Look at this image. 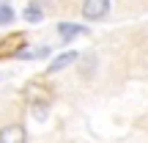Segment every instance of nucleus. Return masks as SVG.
Segmentation results:
<instances>
[{
	"label": "nucleus",
	"mask_w": 148,
	"mask_h": 143,
	"mask_svg": "<svg viewBox=\"0 0 148 143\" xmlns=\"http://www.w3.org/2000/svg\"><path fill=\"white\" fill-rule=\"evenodd\" d=\"M110 11V0H85L82 3V17L85 19H104Z\"/></svg>",
	"instance_id": "nucleus-1"
},
{
	"label": "nucleus",
	"mask_w": 148,
	"mask_h": 143,
	"mask_svg": "<svg viewBox=\"0 0 148 143\" xmlns=\"http://www.w3.org/2000/svg\"><path fill=\"white\" fill-rule=\"evenodd\" d=\"M25 140H27L25 127H19V124H8L0 129V143H25Z\"/></svg>",
	"instance_id": "nucleus-2"
},
{
	"label": "nucleus",
	"mask_w": 148,
	"mask_h": 143,
	"mask_svg": "<svg viewBox=\"0 0 148 143\" xmlns=\"http://www.w3.org/2000/svg\"><path fill=\"white\" fill-rule=\"evenodd\" d=\"M74 61H77V53H63V55H58V58H55V64H52V66H47V74L66 69V66H69V64H74Z\"/></svg>",
	"instance_id": "nucleus-3"
},
{
	"label": "nucleus",
	"mask_w": 148,
	"mask_h": 143,
	"mask_svg": "<svg viewBox=\"0 0 148 143\" xmlns=\"http://www.w3.org/2000/svg\"><path fill=\"white\" fill-rule=\"evenodd\" d=\"M58 33L63 39H74V36H82V33H88V28H82V25H69V22H60L58 25Z\"/></svg>",
	"instance_id": "nucleus-4"
},
{
	"label": "nucleus",
	"mask_w": 148,
	"mask_h": 143,
	"mask_svg": "<svg viewBox=\"0 0 148 143\" xmlns=\"http://www.w3.org/2000/svg\"><path fill=\"white\" fill-rule=\"evenodd\" d=\"M25 19L27 22H41V8H38V6H27L25 8Z\"/></svg>",
	"instance_id": "nucleus-5"
},
{
	"label": "nucleus",
	"mask_w": 148,
	"mask_h": 143,
	"mask_svg": "<svg viewBox=\"0 0 148 143\" xmlns=\"http://www.w3.org/2000/svg\"><path fill=\"white\" fill-rule=\"evenodd\" d=\"M14 19V11H11V6H0V22H11Z\"/></svg>",
	"instance_id": "nucleus-6"
},
{
	"label": "nucleus",
	"mask_w": 148,
	"mask_h": 143,
	"mask_svg": "<svg viewBox=\"0 0 148 143\" xmlns=\"http://www.w3.org/2000/svg\"><path fill=\"white\" fill-rule=\"evenodd\" d=\"M55 3H58V0H36L33 6H38V8H41V6H47V8H49V6H55Z\"/></svg>",
	"instance_id": "nucleus-7"
}]
</instances>
